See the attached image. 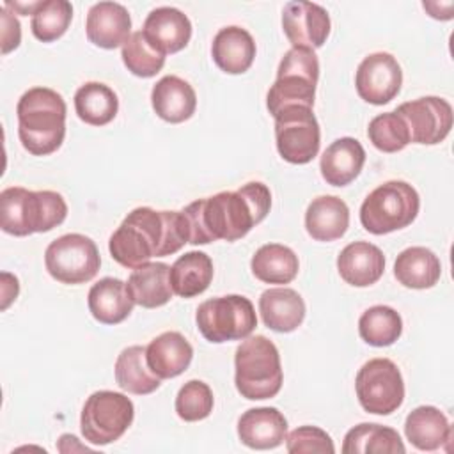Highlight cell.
Returning a JSON list of instances; mask_svg holds the SVG:
<instances>
[{
    "label": "cell",
    "instance_id": "obj_17",
    "mask_svg": "<svg viewBox=\"0 0 454 454\" xmlns=\"http://www.w3.org/2000/svg\"><path fill=\"white\" fill-rule=\"evenodd\" d=\"M144 37L163 55L181 51L192 37V23L188 16L176 7L153 9L142 27Z\"/></svg>",
    "mask_w": 454,
    "mask_h": 454
},
{
    "label": "cell",
    "instance_id": "obj_11",
    "mask_svg": "<svg viewBox=\"0 0 454 454\" xmlns=\"http://www.w3.org/2000/svg\"><path fill=\"white\" fill-rule=\"evenodd\" d=\"M360 406L367 413L390 415L404 401V381L399 367L388 358L365 362L355 378Z\"/></svg>",
    "mask_w": 454,
    "mask_h": 454
},
{
    "label": "cell",
    "instance_id": "obj_37",
    "mask_svg": "<svg viewBox=\"0 0 454 454\" xmlns=\"http://www.w3.org/2000/svg\"><path fill=\"white\" fill-rule=\"evenodd\" d=\"M121 57L131 74L140 78H151L161 71L167 55L151 46L149 41L144 37L142 30H137L122 44Z\"/></svg>",
    "mask_w": 454,
    "mask_h": 454
},
{
    "label": "cell",
    "instance_id": "obj_23",
    "mask_svg": "<svg viewBox=\"0 0 454 454\" xmlns=\"http://www.w3.org/2000/svg\"><path fill=\"white\" fill-rule=\"evenodd\" d=\"M211 55L215 64L227 74H241L255 59V41L248 30L231 25L216 32Z\"/></svg>",
    "mask_w": 454,
    "mask_h": 454
},
{
    "label": "cell",
    "instance_id": "obj_15",
    "mask_svg": "<svg viewBox=\"0 0 454 454\" xmlns=\"http://www.w3.org/2000/svg\"><path fill=\"white\" fill-rule=\"evenodd\" d=\"M330 25L326 9L317 4L287 2L282 9V28L293 48H321L330 34Z\"/></svg>",
    "mask_w": 454,
    "mask_h": 454
},
{
    "label": "cell",
    "instance_id": "obj_35",
    "mask_svg": "<svg viewBox=\"0 0 454 454\" xmlns=\"http://www.w3.org/2000/svg\"><path fill=\"white\" fill-rule=\"evenodd\" d=\"M358 333L369 346L385 348L401 337L403 319L395 309L388 305H374L360 316Z\"/></svg>",
    "mask_w": 454,
    "mask_h": 454
},
{
    "label": "cell",
    "instance_id": "obj_44",
    "mask_svg": "<svg viewBox=\"0 0 454 454\" xmlns=\"http://www.w3.org/2000/svg\"><path fill=\"white\" fill-rule=\"evenodd\" d=\"M37 5H39V2H28V4H21V2H11V0H7V2L4 4V7H11V9H14V12L18 11L20 14H25V16H28V14H34V11L37 9Z\"/></svg>",
    "mask_w": 454,
    "mask_h": 454
},
{
    "label": "cell",
    "instance_id": "obj_10",
    "mask_svg": "<svg viewBox=\"0 0 454 454\" xmlns=\"http://www.w3.org/2000/svg\"><path fill=\"white\" fill-rule=\"evenodd\" d=\"M48 273L62 284H85L92 280L101 266L96 243L83 234L73 232L53 239L44 252Z\"/></svg>",
    "mask_w": 454,
    "mask_h": 454
},
{
    "label": "cell",
    "instance_id": "obj_4",
    "mask_svg": "<svg viewBox=\"0 0 454 454\" xmlns=\"http://www.w3.org/2000/svg\"><path fill=\"white\" fill-rule=\"evenodd\" d=\"M67 216L64 197L51 190L9 186L0 193V227L12 236L48 232Z\"/></svg>",
    "mask_w": 454,
    "mask_h": 454
},
{
    "label": "cell",
    "instance_id": "obj_31",
    "mask_svg": "<svg viewBox=\"0 0 454 454\" xmlns=\"http://www.w3.org/2000/svg\"><path fill=\"white\" fill-rule=\"evenodd\" d=\"M344 454H404L399 433L381 424L362 422L351 427L342 442Z\"/></svg>",
    "mask_w": 454,
    "mask_h": 454
},
{
    "label": "cell",
    "instance_id": "obj_22",
    "mask_svg": "<svg viewBox=\"0 0 454 454\" xmlns=\"http://www.w3.org/2000/svg\"><path fill=\"white\" fill-rule=\"evenodd\" d=\"M145 358L158 378H176L188 369L193 358V348L183 333L163 332L147 344Z\"/></svg>",
    "mask_w": 454,
    "mask_h": 454
},
{
    "label": "cell",
    "instance_id": "obj_19",
    "mask_svg": "<svg viewBox=\"0 0 454 454\" xmlns=\"http://www.w3.org/2000/svg\"><path fill=\"white\" fill-rule=\"evenodd\" d=\"M337 270L346 284L369 287L381 278L385 271V255L369 241H353L337 255Z\"/></svg>",
    "mask_w": 454,
    "mask_h": 454
},
{
    "label": "cell",
    "instance_id": "obj_33",
    "mask_svg": "<svg viewBox=\"0 0 454 454\" xmlns=\"http://www.w3.org/2000/svg\"><path fill=\"white\" fill-rule=\"evenodd\" d=\"M252 273L264 284H289L300 270L298 255L286 245L268 243L257 248L250 261Z\"/></svg>",
    "mask_w": 454,
    "mask_h": 454
},
{
    "label": "cell",
    "instance_id": "obj_42",
    "mask_svg": "<svg viewBox=\"0 0 454 454\" xmlns=\"http://www.w3.org/2000/svg\"><path fill=\"white\" fill-rule=\"evenodd\" d=\"M20 284L18 278L7 271H2V310H5L18 296Z\"/></svg>",
    "mask_w": 454,
    "mask_h": 454
},
{
    "label": "cell",
    "instance_id": "obj_16",
    "mask_svg": "<svg viewBox=\"0 0 454 454\" xmlns=\"http://www.w3.org/2000/svg\"><path fill=\"white\" fill-rule=\"evenodd\" d=\"M131 18L128 9L117 2H98L87 12V39L105 50L122 46L131 35Z\"/></svg>",
    "mask_w": 454,
    "mask_h": 454
},
{
    "label": "cell",
    "instance_id": "obj_39",
    "mask_svg": "<svg viewBox=\"0 0 454 454\" xmlns=\"http://www.w3.org/2000/svg\"><path fill=\"white\" fill-rule=\"evenodd\" d=\"M213 392L207 383L200 380L186 381L176 395V413L186 422H197L213 411Z\"/></svg>",
    "mask_w": 454,
    "mask_h": 454
},
{
    "label": "cell",
    "instance_id": "obj_34",
    "mask_svg": "<svg viewBox=\"0 0 454 454\" xmlns=\"http://www.w3.org/2000/svg\"><path fill=\"white\" fill-rule=\"evenodd\" d=\"M74 110L80 121L90 126H105L117 115V94L101 82H87L74 94Z\"/></svg>",
    "mask_w": 454,
    "mask_h": 454
},
{
    "label": "cell",
    "instance_id": "obj_36",
    "mask_svg": "<svg viewBox=\"0 0 454 454\" xmlns=\"http://www.w3.org/2000/svg\"><path fill=\"white\" fill-rule=\"evenodd\" d=\"M73 20V5L67 0H43L32 14L30 28L35 39L51 43L66 34Z\"/></svg>",
    "mask_w": 454,
    "mask_h": 454
},
{
    "label": "cell",
    "instance_id": "obj_14",
    "mask_svg": "<svg viewBox=\"0 0 454 454\" xmlns=\"http://www.w3.org/2000/svg\"><path fill=\"white\" fill-rule=\"evenodd\" d=\"M403 85V71L394 55L376 51L367 55L356 67L355 87L358 96L371 105H387Z\"/></svg>",
    "mask_w": 454,
    "mask_h": 454
},
{
    "label": "cell",
    "instance_id": "obj_25",
    "mask_svg": "<svg viewBox=\"0 0 454 454\" xmlns=\"http://www.w3.org/2000/svg\"><path fill=\"white\" fill-rule=\"evenodd\" d=\"M349 227V207L335 195L316 197L305 211V229L316 241H333Z\"/></svg>",
    "mask_w": 454,
    "mask_h": 454
},
{
    "label": "cell",
    "instance_id": "obj_20",
    "mask_svg": "<svg viewBox=\"0 0 454 454\" xmlns=\"http://www.w3.org/2000/svg\"><path fill=\"white\" fill-rule=\"evenodd\" d=\"M151 105L160 119L179 124L195 114L197 96L186 80L176 74H167L153 85Z\"/></svg>",
    "mask_w": 454,
    "mask_h": 454
},
{
    "label": "cell",
    "instance_id": "obj_32",
    "mask_svg": "<svg viewBox=\"0 0 454 454\" xmlns=\"http://www.w3.org/2000/svg\"><path fill=\"white\" fill-rule=\"evenodd\" d=\"M115 381L122 390L137 395L151 394L161 385V378L147 365L144 346H129L119 353L115 360Z\"/></svg>",
    "mask_w": 454,
    "mask_h": 454
},
{
    "label": "cell",
    "instance_id": "obj_43",
    "mask_svg": "<svg viewBox=\"0 0 454 454\" xmlns=\"http://www.w3.org/2000/svg\"><path fill=\"white\" fill-rule=\"evenodd\" d=\"M422 7L429 12L431 18L434 20H450L452 18V9L454 4L447 2V4H438V2H422Z\"/></svg>",
    "mask_w": 454,
    "mask_h": 454
},
{
    "label": "cell",
    "instance_id": "obj_7",
    "mask_svg": "<svg viewBox=\"0 0 454 454\" xmlns=\"http://www.w3.org/2000/svg\"><path fill=\"white\" fill-rule=\"evenodd\" d=\"M420 197L406 181H387L374 188L360 206L362 227L371 234H388L408 227L419 215Z\"/></svg>",
    "mask_w": 454,
    "mask_h": 454
},
{
    "label": "cell",
    "instance_id": "obj_5",
    "mask_svg": "<svg viewBox=\"0 0 454 454\" xmlns=\"http://www.w3.org/2000/svg\"><path fill=\"white\" fill-rule=\"evenodd\" d=\"M234 383L248 401L275 397L282 388V365L277 346L264 335L247 337L234 355Z\"/></svg>",
    "mask_w": 454,
    "mask_h": 454
},
{
    "label": "cell",
    "instance_id": "obj_6",
    "mask_svg": "<svg viewBox=\"0 0 454 454\" xmlns=\"http://www.w3.org/2000/svg\"><path fill=\"white\" fill-rule=\"evenodd\" d=\"M319 78V60L314 50L291 48L282 57L277 80L266 96L268 112L275 117L291 106H314L316 85Z\"/></svg>",
    "mask_w": 454,
    "mask_h": 454
},
{
    "label": "cell",
    "instance_id": "obj_24",
    "mask_svg": "<svg viewBox=\"0 0 454 454\" xmlns=\"http://www.w3.org/2000/svg\"><path fill=\"white\" fill-rule=\"evenodd\" d=\"M259 312L270 330L289 333L303 323L305 301L291 287H271L261 294Z\"/></svg>",
    "mask_w": 454,
    "mask_h": 454
},
{
    "label": "cell",
    "instance_id": "obj_1",
    "mask_svg": "<svg viewBox=\"0 0 454 454\" xmlns=\"http://www.w3.org/2000/svg\"><path fill=\"white\" fill-rule=\"evenodd\" d=\"M271 207V192L264 183L252 181L236 192H220L188 204L181 213L186 220L188 243L241 239L266 218Z\"/></svg>",
    "mask_w": 454,
    "mask_h": 454
},
{
    "label": "cell",
    "instance_id": "obj_3",
    "mask_svg": "<svg viewBox=\"0 0 454 454\" xmlns=\"http://www.w3.org/2000/svg\"><path fill=\"white\" fill-rule=\"evenodd\" d=\"M18 137L34 156L55 153L66 137L67 106L64 98L48 87H32L16 105Z\"/></svg>",
    "mask_w": 454,
    "mask_h": 454
},
{
    "label": "cell",
    "instance_id": "obj_13",
    "mask_svg": "<svg viewBox=\"0 0 454 454\" xmlns=\"http://www.w3.org/2000/svg\"><path fill=\"white\" fill-rule=\"evenodd\" d=\"M394 112L404 121L410 142L413 144H440L452 128V106L438 96H424L406 101Z\"/></svg>",
    "mask_w": 454,
    "mask_h": 454
},
{
    "label": "cell",
    "instance_id": "obj_8",
    "mask_svg": "<svg viewBox=\"0 0 454 454\" xmlns=\"http://www.w3.org/2000/svg\"><path fill=\"white\" fill-rule=\"evenodd\" d=\"M197 328L209 342L222 344L247 339L257 326L252 301L241 294H227L202 301L195 312Z\"/></svg>",
    "mask_w": 454,
    "mask_h": 454
},
{
    "label": "cell",
    "instance_id": "obj_26",
    "mask_svg": "<svg viewBox=\"0 0 454 454\" xmlns=\"http://www.w3.org/2000/svg\"><path fill=\"white\" fill-rule=\"evenodd\" d=\"M89 312L103 325L122 323L133 310V298L126 282L114 277H105L96 282L87 296Z\"/></svg>",
    "mask_w": 454,
    "mask_h": 454
},
{
    "label": "cell",
    "instance_id": "obj_28",
    "mask_svg": "<svg viewBox=\"0 0 454 454\" xmlns=\"http://www.w3.org/2000/svg\"><path fill=\"white\" fill-rule=\"evenodd\" d=\"M404 434L419 450H436L452 440V427L443 411L434 406H419L404 420Z\"/></svg>",
    "mask_w": 454,
    "mask_h": 454
},
{
    "label": "cell",
    "instance_id": "obj_41",
    "mask_svg": "<svg viewBox=\"0 0 454 454\" xmlns=\"http://www.w3.org/2000/svg\"><path fill=\"white\" fill-rule=\"evenodd\" d=\"M0 14H2V53L7 55L9 51L20 46L21 25L18 18L11 11H7V7H2Z\"/></svg>",
    "mask_w": 454,
    "mask_h": 454
},
{
    "label": "cell",
    "instance_id": "obj_18",
    "mask_svg": "<svg viewBox=\"0 0 454 454\" xmlns=\"http://www.w3.org/2000/svg\"><path fill=\"white\" fill-rule=\"evenodd\" d=\"M238 436L250 449H275L287 436V420L277 408H250L238 420Z\"/></svg>",
    "mask_w": 454,
    "mask_h": 454
},
{
    "label": "cell",
    "instance_id": "obj_40",
    "mask_svg": "<svg viewBox=\"0 0 454 454\" xmlns=\"http://www.w3.org/2000/svg\"><path fill=\"white\" fill-rule=\"evenodd\" d=\"M289 454H333L335 445L326 431L316 426H301L286 436Z\"/></svg>",
    "mask_w": 454,
    "mask_h": 454
},
{
    "label": "cell",
    "instance_id": "obj_9",
    "mask_svg": "<svg viewBox=\"0 0 454 454\" xmlns=\"http://www.w3.org/2000/svg\"><path fill=\"white\" fill-rule=\"evenodd\" d=\"M135 417V406L121 392L98 390L90 394L82 408L80 429L87 442L108 445L119 440Z\"/></svg>",
    "mask_w": 454,
    "mask_h": 454
},
{
    "label": "cell",
    "instance_id": "obj_29",
    "mask_svg": "<svg viewBox=\"0 0 454 454\" xmlns=\"http://www.w3.org/2000/svg\"><path fill=\"white\" fill-rule=\"evenodd\" d=\"M394 275L404 287L429 289L440 280L442 264L433 250L426 247H410L397 255Z\"/></svg>",
    "mask_w": 454,
    "mask_h": 454
},
{
    "label": "cell",
    "instance_id": "obj_21",
    "mask_svg": "<svg viewBox=\"0 0 454 454\" xmlns=\"http://www.w3.org/2000/svg\"><path fill=\"white\" fill-rule=\"evenodd\" d=\"M365 163V151L353 137H340L321 154L319 170L332 186H346L358 177Z\"/></svg>",
    "mask_w": 454,
    "mask_h": 454
},
{
    "label": "cell",
    "instance_id": "obj_30",
    "mask_svg": "<svg viewBox=\"0 0 454 454\" xmlns=\"http://www.w3.org/2000/svg\"><path fill=\"white\" fill-rule=\"evenodd\" d=\"M213 273V261L207 254L199 250L186 252L170 266L172 291L181 298H193L209 287Z\"/></svg>",
    "mask_w": 454,
    "mask_h": 454
},
{
    "label": "cell",
    "instance_id": "obj_27",
    "mask_svg": "<svg viewBox=\"0 0 454 454\" xmlns=\"http://www.w3.org/2000/svg\"><path fill=\"white\" fill-rule=\"evenodd\" d=\"M126 286L135 305L144 309L161 307L168 303L174 294L170 286V266L165 262H145L133 268Z\"/></svg>",
    "mask_w": 454,
    "mask_h": 454
},
{
    "label": "cell",
    "instance_id": "obj_2",
    "mask_svg": "<svg viewBox=\"0 0 454 454\" xmlns=\"http://www.w3.org/2000/svg\"><path fill=\"white\" fill-rule=\"evenodd\" d=\"M188 243L186 220L181 211L135 207L110 236L112 259L124 268H138L153 257L172 255Z\"/></svg>",
    "mask_w": 454,
    "mask_h": 454
},
{
    "label": "cell",
    "instance_id": "obj_12",
    "mask_svg": "<svg viewBox=\"0 0 454 454\" xmlns=\"http://www.w3.org/2000/svg\"><path fill=\"white\" fill-rule=\"evenodd\" d=\"M275 142L278 154L293 163L305 165L319 153L321 129L312 108L291 106L275 115Z\"/></svg>",
    "mask_w": 454,
    "mask_h": 454
},
{
    "label": "cell",
    "instance_id": "obj_38",
    "mask_svg": "<svg viewBox=\"0 0 454 454\" xmlns=\"http://www.w3.org/2000/svg\"><path fill=\"white\" fill-rule=\"evenodd\" d=\"M371 144L381 153H397L410 144V133L404 121L395 112L376 115L367 128Z\"/></svg>",
    "mask_w": 454,
    "mask_h": 454
}]
</instances>
